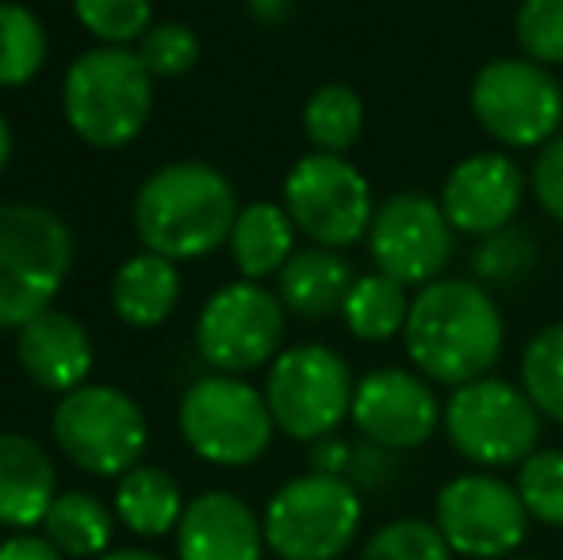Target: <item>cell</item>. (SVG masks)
I'll use <instances>...</instances> for the list:
<instances>
[{
  "instance_id": "6da1fadb",
  "label": "cell",
  "mask_w": 563,
  "mask_h": 560,
  "mask_svg": "<svg viewBox=\"0 0 563 560\" xmlns=\"http://www.w3.org/2000/svg\"><path fill=\"white\" fill-rule=\"evenodd\" d=\"M407 358L430 384L460 388L490 376L506 345V319L490 288L472 277H438L410 299Z\"/></svg>"
},
{
  "instance_id": "7a4b0ae2",
  "label": "cell",
  "mask_w": 563,
  "mask_h": 560,
  "mask_svg": "<svg viewBox=\"0 0 563 560\" xmlns=\"http://www.w3.org/2000/svg\"><path fill=\"white\" fill-rule=\"evenodd\" d=\"M238 211L227 173L208 162H173L142 180L134 196V231L150 254L196 262L230 242Z\"/></svg>"
},
{
  "instance_id": "3957f363",
  "label": "cell",
  "mask_w": 563,
  "mask_h": 560,
  "mask_svg": "<svg viewBox=\"0 0 563 560\" xmlns=\"http://www.w3.org/2000/svg\"><path fill=\"white\" fill-rule=\"evenodd\" d=\"M62 108L77 139L97 150L126 146L150 120L154 77L142 66L139 51L97 46L66 69Z\"/></svg>"
},
{
  "instance_id": "277c9868",
  "label": "cell",
  "mask_w": 563,
  "mask_h": 560,
  "mask_svg": "<svg viewBox=\"0 0 563 560\" xmlns=\"http://www.w3.org/2000/svg\"><path fill=\"white\" fill-rule=\"evenodd\" d=\"M74 265V234L43 204H0V330L51 307Z\"/></svg>"
},
{
  "instance_id": "5b68a950",
  "label": "cell",
  "mask_w": 563,
  "mask_h": 560,
  "mask_svg": "<svg viewBox=\"0 0 563 560\" xmlns=\"http://www.w3.org/2000/svg\"><path fill=\"white\" fill-rule=\"evenodd\" d=\"M541 419L526 388L503 376H479L452 388L441 426L449 446L479 469H514L541 446Z\"/></svg>"
},
{
  "instance_id": "8992f818",
  "label": "cell",
  "mask_w": 563,
  "mask_h": 560,
  "mask_svg": "<svg viewBox=\"0 0 563 560\" xmlns=\"http://www.w3.org/2000/svg\"><path fill=\"white\" fill-rule=\"evenodd\" d=\"M364 523L361 492L345 476L307 472L268 499L261 526L265 546L280 560H338Z\"/></svg>"
},
{
  "instance_id": "52a82bcc",
  "label": "cell",
  "mask_w": 563,
  "mask_h": 560,
  "mask_svg": "<svg viewBox=\"0 0 563 560\" xmlns=\"http://www.w3.org/2000/svg\"><path fill=\"white\" fill-rule=\"evenodd\" d=\"M472 116L498 146L541 150L560 135L563 85L549 66H537L526 54L490 58L479 66L467 89Z\"/></svg>"
},
{
  "instance_id": "ba28073f",
  "label": "cell",
  "mask_w": 563,
  "mask_h": 560,
  "mask_svg": "<svg viewBox=\"0 0 563 560\" xmlns=\"http://www.w3.org/2000/svg\"><path fill=\"white\" fill-rule=\"evenodd\" d=\"M180 433L188 449L208 464L242 469L265 457L273 446V411H268L265 392L245 384L242 376H200L180 399Z\"/></svg>"
},
{
  "instance_id": "9c48e42d",
  "label": "cell",
  "mask_w": 563,
  "mask_h": 560,
  "mask_svg": "<svg viewBox=\"0 0 563 560\" xmlns=\"http://www.w3.org/2000/svg\"><path fill=\"white\" fill-rule=\"evenodd\" d=\"M284 208L299 234L314 246L349 250L368 239L376 196L372 185L345 154H303L284 177Z\"/></svg>"
},
{
  "instance_id": "30bf717a",
  "label": "cell",
  "mask_w": 563,
  "mask_h": 560,
  "mask_svg": "<svg viewBox=\"0 0 563 560\" xmlns=\"http://www.w3.org/2000/svg\"><path fill=\"white\" fill-rule=\"evenodd\" d=\"M356 381L349 361L322 342H303L280 350L268 365L265 399L276 430L296 441H319L334 433L353 411Z\"/></svg>"
},
{
  "instance_id": "8fae6325",
  "label": "cell",
  "mask_w": 563,
  "mask_h": 560,
  "mask_svg": "<svg viewBox=\"0 0 563 560\" xmlns=\"http://www.w3.org/2000/svg\"><path fill=\"white\" fill-rule=\"evenodd\" d=\"M54 441L89 476H126L146 449V415L126 392L81 384L54 407Z\"/></svg>"
},
{
  "instance_id": "7c38bea8",
  "label": "cell",
  "mask_w": 563,
  "mask_h": 560,
  "mask_svg": "<svg viewBox=\"0 0 563 560\" xmlns=\"http://www.w3.org/2000/svg\"><path fill=\"white\" fill-rule=\"evenodd\" d=\"M288 307L261 281H234L203 304L196 319V350L227 376L253 373L280 358Z\"/></svg>"
},
{
  "instance_id": "4fadbf2b",
  "label": "cell",
  "mask_w": 563,
  "mask_h": 560,
  "mask_svg": "<svg viewBox=\"0 0 563 560\" xmlns=\"http://www.w3.org/2000/svg\"><path fill=\"white\" fill-rule=\"evenodd\" d=\"M433 526L452 553L472 560H503L526 541L529 510L518 487L495 472L452 476L433 499Z\"/></svg>"
},
{
  "instance_id": "5bb4252c",
  "label": "cell",
  "mask_w": 563,
  "mask_h": 560,
  "mask_svg": "<svg viewBox=\"0 0 563 560\" xmlns=\"http://www.w3.org/2000/svg\"><path fill=\"white\" fill-rule=\"evenodd\" d=\"M372 265L407 288H426L449 270L456 254V231L441 211V200L422 193H395L376 208L368 227Z\"/></svg>"
},
{
  "instance_id": "9a60e30c",
  "label": "cell",
  "mask_w": 563,
  "mask_h": 560,
  "mask_svg": "<svg viewBox=\"0 0 563 560\" xmlns=\"http://www.w3.org/2000/svg\"><path fill=\"white\" fill-rule=\"evenodd\" d=\"M441 415L445 407L438 404V392L418 369L387 365L356 381L349 419L364 441L391 449V453H407L438 433Z\"/></svg>"
},
{
  "instance_id": "2e32d148",
  "label": "cell",
  "mask_w": 563,
  "mask_h": 560,
  "mask_svg": "<svg viewBox=\"0 0 563 560\" xmlns=\"http://www.w3.org/2000/svg\"><path fill=\"white\" fill-rule=\"evenodd\" d=\"M526 200V169L506 150L460 157L441 185V211L456 234L487 239L518 219Z\"/></svg>"
},
{
  "instance_id": "e0dca14e",
  "label": "cell",
  "mask_w": 563,
  "mask_h": 560,
  "mask_svg": "<svg viewBox=\"0 0 563 560\" xmlns=\"http://www.w3.org/2000/svg\"><path fill=\"white\" fill-rule=\"evenodd\" d=\"M265 526L234 492H203L177 526V560H261Z\"/></svg>"
},
{
  "instance_id": "ac0fdd59",
  "label": "cell",
  "mask_w": 563,
  "mask_h": 560,
  "mask_svg": "<svg viewBox=\"0 0 563 560\" xmlns=\"http://www.w3.org/2000/svg\"><path fill=\"white\" fill-rule=\"evenodd\" d=\"M15 358H20L23 373L46 392H66L81 388L92 373V342L89 330L74 319V315L46 307L31 322L20 327L15 338Z\"/></svg>"
},
{
  "instance_id": "d6986e66",
  "label": "cell",
  "mask_w": 563,
  "mask_h": 560,
  "mask_svg": "<svg viewBox=\"0 0 563 560\" xmlns=\"http://www.w3.org/2000/svg\"><path fill=\"white\" fill-rule=\"evenodd\" d=\"M58 499L54 461L27 433H0V526L31 530Z\"/></svg>"
},
{
  "instance_id": "ffe728a7",
  "label": "cell",
  "mask_w": 563,
  "mask_h": 560,
  "mask_svg": "<svg viewBox=\"0 0 563 560\" xmlns=\"http://www.w3.org/2000/svg\"><path fill=\"white\" fill-rule=\"evenodd\" d=\"M356 277L361 273L353 270L345 250L303 246L276 273V296L299 319H330V315H341Z\"/></svg>"
},
{
  "instance_id": "44dd1931",
  "label": "cell",
  "mask_w": 563,
  "mask_h": 560,
  "mask_svg": "<svg viewBox=\"0 0 563 560\" xmlns=\"http://www.w3.org/2000/svg\"><path fill=\"white\" fill-rule=\"evenodd\" d=\"M296 234L299 231L284 204H245L234 219V231H230V257H234L242 281L276 277L296 254Z\"/></svg>"
},
{
  "instance_id": "7402d4cb",
  "label": "cell",
  "mask_w": 563,
  "mask_h": 560,
  "mask_svg": "<svg viewBox=\"0 0 563 560\" xmlns=\"http://www.w3.org/2000/svg\"><path fill=\"white\" fill-rule=\"evenodd\" d=\"M180 299V277L177 262L162 254H134L131 262H123V270L112 281V307L126 327H157L173 315Z\"/></svg>"
},
{
  "instance_id": "603a6c76",
  "label": "cell",
  "mask_w": 563,
  "mask_h": 560,
  "mask_svg": "<svg viewBox=\"0 0 563 560\" xmlns=\"http://www.w3.org/2000/svg\"><path fill=\"white\" fill-rule=\"evenodd\" d=\"M185 495L180 484L165 469L134 464L115 487V518L139 538H165L185 518Z\"/></svg>"
},
{
  "instance_id": "cb8c5ba5",
  "label": "cell",
  "mask_w": 563,
  "mask_h": 560,
  "mask_svg": "<svg viewBox=\"0 0 563 560\" xmlns=\"http://www.w3.org/2000/svg\"><path fill=\"white\" fill-rule=\"evenodd\" d=\"M410 299L407 296V284L387 277V273H361L353 281L345 296V307H341V319H345L349 334L356 342H391L407 330L410 319Z\"/></svg>"
},
{
  "instance_id": "d4e9b609",
  "label": "cell",
  "mask_w": 563,
  "mask_h": 560,
  "mask_svg": "<svg viewBox=\"0 0 563 560\" xmlns=\"http://www.w3.org/2000/svg\"><path fill=\"white\" fill-rule=\"evenodd\" d=\"M43 538L62 557L74 560H100L112 546L115 518L97 495L89 492H62L43 518Z\"/></svg>"
},
{
  "instance_id": "484cf974",
  "label": "cell",
  "mask_w": 563,
  "mask_h": 560,
  "mask_svg": "<svg viewBox=\"0 0 563 560\" xmlns=\"http://www.w3.org/2000/svg\"><path fill=\"white\" fill-rule=\"evenodd\" d=\"M303 131L322 154H345L364 131V100L353 85L330 81L314 89L303 105Z\"/></svg>"
},
{
  "instance_id": "4316f807",
  "label": "cell",
  "mask_w": 563,
  "mask_h": 560,
  "mask_svg": "<svg viewBox=\"0 0 563 560\" xmlns=\"http://www.w3.org/2000/svg\"><path fill=\"white\" fill-rule=\"evenodd\" d=\"M537 262H541V250L533 231L510 223L487 239H475L472 281H479L483 288H518L537 273Z\"/></svg>"
},
{
  "instance_id": "83f0119b",
  "label": "cell",
  "mask_w": 563,
  "mask_h": 560,
  "mask_svg": "<svg viewBox=\"0 0 563 560\" xmlns=\"http://www.w3.org/2000/svg\"><path fill=\"white\" fill-rule=\"evenodd\" d=\"M518 376L537 411L552 422H563V322H549L529 338Z\"/></svg>"
},
{
  "instance_id": "f1b7e54d",
  "label": "cell",
  "mask_w": 563,
  "mask_h": 560,
  "mask_svg": "<svg viewBox=\"0 0 563 560\" xmlns=\"http://www.w3.org/2000/svg\"><path fill=\"white\" fill-rule=\"evenodd\" d=\"M46 62V28L23 4L0 0V89L27 85Z\"/></svg>"
},
{
  "instance_id": "f546056e",
  "label": "cell",
  "mask_w": 563,
  "mask_h": 560,
  "mask_svg": "<svg viewBox=\"0 0 563 560\" xmlns=\"http://www.w3.org/2000/svg\"><path fill=\"white\" fill-rule=\"evenodd\" d=\"M361 560H452V549L426 518H391L364 541Z\"/></svg>"
},
{
  "instance_id": "4dcf8cb0",
  "label": "cell",
  "mask_w": 563,
  "mask_h": 560,
  "mask_svg": "<svg viewBox=\"0 0 563 560\" xmlns=\"http://www.w3.org/2000/svg\"><path fill=\"white\" fill-rule=\"evenodd\" d=\"M518 495L529 518L544 526H563V449H537L518 464Z\"/></svg>"
},
{
  "instance_id": "1f68e13d",
  "label": "cell",
  "mask_w": 563,
  "mask_h": 560,
  "mask_svg": "<svg viewBox=\"0 0 563 560\" xmlns=\"http://www.w3.org/2000/svg\"><path fill=\"white\" fill-rule=\"evenodd\" d=\"M514 39L537 66H563V0H518Z\"/></svg>"
},
{
  "instance_id": "d6a6232c",
  "label": "cell",
  "mask_w": 563,
  "mask_h": 560,
  "mask_svg": "<svg viewBox=\"0 0 563 560\" xmlns=\"http://www.w3.org/2000/svg\"><path fill=\"white\" fill-rule=\"evenodd\" d=\"M81 28L104 46H126L150 31V0H74Z\"/></svg>"
},
{
  "instance_id": "836d02e7",
  "label": "cell",
  "mask_w": 563,
  "mask_h": 560,
  "mask_svg": "<svg viewBox=\"0 0 563 560\" xmlns=\"http://www.w3.org/2000/svg\"><path fill=\"white\" fill-rule=\"evenodd\" d=\"M139 58L150 77H180L200 58V35L188 23H157L139 39Z\"/></svg>"
},
{
  "instance_id": "e575fe53",
  "label": "cell",
  "mask_w": 563,
  "mask_h": 560,
  "mask_svg": "<svg viewBox=\"0 0 563 560\" xmlns=\"http://www.w3.org/2000/svg\"><path fill=\"white\" fill-rule=\"evenodd\" d=\"M529 188H533L544 216L563 227V131L537 150L533 169H529Z\"/></svg>"
},
{
  "instance_id": "d590c367",
  "label": "cell",
  "mask_w": 563,
  "mask_h": 560,
  "mask_svg": "<svg viewBox=\"0 0 563 560\" xmlns=\"http://www.w3.org/2000/svg\"><path fill=\"white\" fill-rule=\"evenodd\" d=\"M345 480L356 487V492H376V487H387L395 480V453L361 438L353 446V464H349Z\"/></svg>"
},
{
  "instance_id": "8d00e7d4",
  "label": "cell",
  "mask_w": 563,
  "mask_h": 560,
  "mask_svg": "<svg viewBox=\"0 0 563 560\" xmlns=\"http://www.w3.org/2000/svg\"><path fill=\"white\" fill-rule=\"evenodd\" d=\"M311 472H322V476H349V464H353V441L338 438V433H327V438L311 441Z\"/></svg>"
},
{
  "instance_id": "74e56055",
  "label": "cell",
  "mask_w": 563,
  "mask_h": 560,
  "mask_svg": "<svg viewBox=\"0 0 563 560\" xmlns=\"http://www.w3.org/2000/svg\"><path fill=\"white\" fill-rule=\"evenodd\" d=\"M0 560H62V553L38 534H15L0 546Z\"/></svg>"
},
{
  "instance_id": "f35d334b",
  "label": "cell",
  "mask_w": 563,
  "mask_h": 560,
  "mask_svg": "<svg viewBox=\"0 0 563 560\" xmlns=\"http://www.w3.org/2000/svg\"><path fill=\"white\" fill-rule=\"evenodd\" d=\"M296 12V0H250V15L261 28H284Z\"/></svg>"
},
{
  "instance_id": "ab89813d",
  "label": "cell",
  "mask_w": 563,
  "mask_h": 560,
  "mask_svg": "<svg viewBox=\"0 0 563 560\" xmlns=\"http://www.w3.org/2000/svg\"><path fill=\"white\" fill-rule=\"evenodd\" d=\"M100 560H165L162 553H146V549H115V553H104Z\"/></svg>"
},
{
  "instance_id": "60d3db41",
  "label": "cell",
  "mask_w": 563,
  "mask_h": 560,
  "mask_svg": "<svg viewBox=\"0 0 563 560\" xmlns=\"http://www.w3.org/2000/svg\"><path fill=\"white\" fill-rule=\"evenodd\" d=\"M8 154H12V131H8V120L0 116V173L8 165Z\"/></svg>"
},
{
  "instance_id": "b9f144b4",
  "label": "cell",
  "mask_w": 563,
  "mask_h": 560,
  "mask_svg": "<svg viewBox=\"0 0 563 560\" xmlns=\"http://www.w3.org/2000/svg\"><path fill=\"white\" fill-rule=\"evenodd\" d=\"M514 560H533V557H514Z\"/></svg>"
},
{
  "instance_id": "7bdbcfd3",
  "label": "cell",
  "mask_w": 563,
  "mask_h": 560,
  "mask_svg": "<svg viewBox=\"0 0 563 560\" xmlns=\"http://www.w3.org/2000/svg\"><path fill=\"white\" fill-rule=\"evenodd\" d=\"M560 85H563V81H560Z\"/></svg>"
}]
</instances>
